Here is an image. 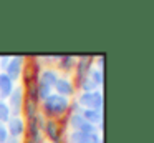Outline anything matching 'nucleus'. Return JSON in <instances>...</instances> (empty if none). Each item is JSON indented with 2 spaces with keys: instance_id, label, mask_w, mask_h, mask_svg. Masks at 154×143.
Returning <instances> with one entry per match:
<instances>
[{
  "instance_id": "f257e3e1",
  "label": "nucleus",
  "mask_w": 154,
  "mask_h": 143,
  "mask_svg": "<svg viewBox=\"0 0 154 143\" xmlns=\"http://www.w3.org/2000/svg\"><path fill=\"white\" fill-rule=\"evenodd\" d=\"M68 108H70V100H68L66 96L51 93L47 100H43V112H45V115H48V116L63 115Z\"/></svg>"
},
{
  "instance_id": "f03ea898",
  "label": "nucleus",
  "mask_w": 154,
  "mask_h": 143,
  "mask_svg": "<svg viewBox=\"0 0 154 143\" xmlns=\"http://www.w3.org/2000/svg\"><path fill=\"white\" fill-rule=\"evenodd\" d=\"M78 105L83 106V110H101L103 108V95L101 92L94 90V92H86L80 95Z\"/></svg>"
},
{
  "instance_id": "7ed1b4c3",
  "label": "nucleus",
  "mask_w": 154,
  "mask_h": 143,
  "mask_svg": "<svg viewBox=\"0 0 154 143\" xmlns=\"http://www.w3.org/2000/svg\"><path fill=\"white\" fill-rule=\"evenodd\" d=\"M8 108H10V115L14 116H20V112H22V106H23V90L20 86L14 88V92L10 93L8 96Z\"/></svg>"
},
{
  "instance_id": "20e7f679",
  "label": "nucleus",
  "mask_w": 154,
  "mask_h": 143,
  "mask_svg": "<svg viewBox=\"0 0 154 143\" xmlns=\"http://www.w3.org/2000/svg\"><path fill=\"white\" fill-rule=\"evenodd\" d=\"M70 125L73 132H81V133H96V126L88 123L86 120L81 116V113H73L70 116Z\"/></svg>"
},
{
  "instance_id": "39448f33",
  "label": "nucleus",
  "mask_w": 154,
  "mask_h": 143,
  "mask_svg": "<svg viewBox=\"0 0 154 143\" xmlns=\"http://www.w3.org/2000/svg\"><path fill=\"white\" fill-rule=\"evenodd\" d=\"M22 67H23V58H22V57H14V58H10V63H8V67L5 68L4 73L12 80V82H15V80H18L22 75V70H23Z\"/></svg>"
},
{
  "instance_id": "423d86ee",
  "label": "nucleus",
  "mask_w": 154,
  "mask_h": 143,
  "mask_svg": "<svg viewBox=\"0 0 154 143\" xmlns=\"http://www.w3.org/2000/svg\"><path fill=\"white\" fill-rule=\"evenodd\" d=\"M101 138L96 133H81V132H73L70 135V143H100Z\"/></svg>"
},
{
  "instance_id": "0eeeda50",
  "label": "nucleus",
  "mask_w": 154,
  "mask_h": 143,
  "mask_svg": "<svg viewBox=\"0 0 154 143\" xmlns=\"http://www.w3.org/2000/svg\"><path fill=\"white\" fill-rule=\"evenodd\" d=\"M7 125H8L7 132L10 133L8 136H12V138H18V136L25 132V123H23V120H22L20 116H12V118L7 122Z\"/></svg>"
},
{
  "instance_id": "6e6552de",
  "label": "nucleus",
  "mask_w": 154,
  "mask_h": 143,
  "mask_svg": "<svg viewBox=\"0 0 154 143\" xmlns=\"http://www.w3.org/2000/svg\"><path fill=\"white\" fill-rule=\"evenodd\" d=\"M81 116L91 125H100L103 128V112L101 110H81Z\"/></svg>"
},
{
  "instance_id": "1a4fd4ad",
  "label": "nucleus",
  "mask_w": 154,
  "mask_h": 143,
  "mask_svg": "<svg viewBox=\"0 0 154 143\" xmlns=\"http://www.w3.org/2000/svg\"><path fill=\"white\" fill-rule=\"evenodd\" d=\"M90 63H91V58H88V57H83L76 62V76L80 83L90 75Z\"/></svg>"
},
{
  "instance_id": "9d476101",
  "label": "nucleus",
  "mask_w": 154,
  "mask_h": 143,
  "mask_svg": "<svg viewBox=\"0 0 154 143\" xmlns=\"http://www.w3.org/2000/svg\"><path fill=\"white\" fill-rule=\"evenodd\" d=\"M14 88H15L14 82H12V80L8 78L4 72H2V73H0V100L8 98V96H10V93L14 92Z\"/></svg>"
},
{
  "instance_id": "9b49d317",
  "label": "nucleus",
  "mask_w": 154,
  "mask_h": 143,
  "mask_svg": "<svg viewBox=\"0 0 154 143\" xmlns=\"http://www.w3.org/2000/svg\"><path fill=\"white\" fill-rule=\"evenodd\" d=\"M55 90H57V95H61V96H70L71 93H73V85H71V82L70 80H66V78H58L57 80V83H55Z\"/></svg>"
},
{
  "instance_id": "f8f14e48",
  "label": "nucleus",
  "mask_w": 154,
  "mask_h": 143,
  "mask_svg": "<svg viewBox=\"0 0 154 143\" xmlns=\"http://www.w3.org/2000/svg\"><path fill=\"white\" fill-rule=\"evenodd\" d=\"M45 133L48 135V138L51 140L53 143H60L61 138H60V128H58L57 122H53V120H47V123H45Z\"/></svg>"
},
{
  "instance_id": "ddd939ff",
  "label": "nucleus",
  "mask_w": 154,
  "mask_h": 143,
  "mask_svg": "<svg viewBox=\"0 0 154 143\" xmlns=\"http://www.w3.org/2000/svg\"><path fill=\"white\" fill-rule=\"evenodd\" d=\"M57 80H58V75H57V72L55 70H43L42 72V75H40V78H38V82L40 83H43V85H47V86H51L53 88V85L57 83Z\"/></svg>"
},
{
  "instance_id": "4468645a",
  "label": "nucleus",
  "mask_w": 154,
  "mask_h": 143,
  "mask_svg": "<svg viewBox=\"0 0 154 143\" xmlns=\"http://www.w3.org/2000/svg\"><path fill=\"white\" fill-rule=\"evenodd\" d=\"M35 88H37V96L42 98V100H47L48 96L51 95V86H47V85H43V83H40V82L37 83Z\"/></svg>"
},
{
  "instance_id": "2eb2a0df",
  "label": "nucleus",
  "mask_w": 154,
  "mask_h": 143,
  "mask_svg": "<svg viewBox=\"0 0 154 143\" xmlns=\"http://www.w3.org/2000/svg\"><path fill=\"white\" fill-rule=\"evenodd\" d=\"M25 113H27L28 120H35V116H37V103L27 98V102H25Z\"/></svg>"
},
{
  "instance_id": "dca6fc26",
  "label": "nucleus",
  "mask_w": 154,
  "mask_h": 143,
  "mask_svg": "<svg viewBox=\"0 0 154 143\" xmlns=\"http://www.w3.org/2000/svg\"><path fill=\"white\" fill-rule=\"evenodd\" d=\"M58 62H60V68L65 70V72L71 70L73 65H76V60L73 57H61V58H58Z\"/></svg>"
},
{
  "instance_id": "f3484780",
  "label": "nucleus",
  "mask_w": 154,
  "mask_h": 143,
  "mask_svg": "<svg viewBox=\"0 0 154 143\" xmlns=\"http://www.w3.org/2000/svg\"><path fill=\"white\" fill-rule=\"evenodd\" d=\"M88 78H90L96 86L103 85V72H101V70H98V68L90 70V75H88Z\"/></svg>"
},
{
  "instance_id": "a211bd4d",
  "label": "nucleus",
  "mask_w": 154,
  "mask_h": 143,
  "mask_svg": "<svg viewBox=\"0 0 154 143\" xmlns=\"http://www.w3.org/2000/svg\"><path fill=\"white\" fill-rule=\"evenodd\" d=\"M8 120H10V108L4 100H0V123H7Z\"/></svg>"
},
{
  "instance_id": "6ab92c4d",
  "label": "nucleus",
  "mask_w": 154,
  "mask_h": 143,
  "mask_svg": "<svg viewBox=\"0 0 154 143\" xmlns=\"http://www.w3.org/2000/svg\"><path fill=\"white\" fill-rule=\"evenodd\" d=\"M80 85H81V88H83V93H86V92H94V90L98 88V86L94 85V83L91 82L90 78H85L83 82L80 83Z\"/></svg>"
},
{
  "instance_id": "aec40b11",
  "label": "nucleus",
  "mask_w": 154,
  "mask_h": 143,
  "mask_svg": "<svg viewBox=\"0 0 154 143\" xmlns=\"http://www.w3.org/2000/svg\"><path fill=\"white\" fill-rule=\"evenodd\" d=\"M8 138V132H7V126L4 123H0V143H5Z\"/></svg>"
},
{
  "instance_id": "412c9836",
  "label": "nucleus",
  "mask_w": 154,
  "mask_h": 143,
  "mask_svg": "<svg viewBox=\"0 0 154 143\" xmlns=\"http://www.w3.org/2000/svg\"><path fill=\"white\" fill-rule=\"evenodd\" d=\"M8 63H10V57H2V58H0V68L5 72V68L8 67Z\"/></svg>"
},
{
  "instance_id": "4be33fe9",
  "label": "nucleus",
  "mask_w": 154,
  "mask_h": 143,
  "mask_svg": "<svg viewBox=\"0 0 154 143\" xmlns=\"http://www.w3.org/2000/svg\"><path fill=\"white\" fill-rule=\"evenodd\" d=\"M98 62V70H101L103 72V65H104V57H101V58H96Z\"/></svg>"
},
{
  "instance_id": "5701e85b",
  "label": "nucleus",
  "mask_w": 154,
  "mask_h": 143,
  "mask_svg": "<svg viewBox=\"0 0 154 143\" xmlns=\"http://www.w3.org/2000/svg\"><path fill=\"white\" fill-rule=\"evenodd\" d=\"M5 143H20V141H18V138H12V136H8Z\"/></svg>"
},
{
  "instance_id": "b1692460",
  "label": "nucleus",
  "mask_w": 154,
  "mask_h": 143,
  "mask_svg": "<svg viewBox=\"0 0 154 143\" xmlns=\"http://www.w3.org/2000/svg\"><path fill=\"white\" fill-rule=\"evenodd\" d=\"M27 143H38V141H33V140H28Z\"/></svg>"
}]
</instances>
